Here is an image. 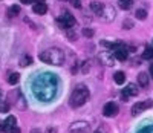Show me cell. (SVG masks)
Masks as SVG:
<instances>
[{
  "label": "cell",
  "instance_id": "cell-1",
  "mask_svg": "<svg viewBox=\"0 0 153 133\" xmlns=\"http://www.w3.org/2000/svg\"><path fill=\"white\" fill-rule=\"evenodd\" d=\"M32 90L42 101H49L54 98L57 87H55V84H51V81L48 78H37L34 81Z\"/></svg>",
  "mask_w": 153,
  "mask_h": 133
},
{
  "label": "cell",
  "instance_id": "cell-2",
  "mask_svg": "<svg viewBox=\"0 0 153 133\" xmlns=\"http://www.w3.org/2000/svg\"><path fill=\"white\" fill-rule=\"evenodd\" d=\"M38 58L45 63H48V64H54V66H61L65 63V54H63V51L58 49V48H51V49L40 52Z\"/></svg>",
  "mask_w": 153,
  "mask_h": 133
},
{
  "label": "cell",
  "instance_id": "cell-3",
  "mask_svg": "<svg viewBox=\"0 0 153 133\" xmlns=\"http://www.w3.org/2000/svg\"><path fill=\"white\" fill-rule=\"evenodd\" d=\"M89 95H91V94H89V89L84 84H78V86L74 89L72 95L69 98V106H71V107H74V109L81 107V106L89 100Z\"/></svg>",
  "mask_w": 153,
  "mask_h": 133
},
{
  "label": "cell",
  "instance_id": "cell-4",
  "mask_svg": "<svg viewBox=\"0 0 153 133\" xmlns=\"http://www.w3.org/2000/svg\"><path fill=\"white\" fill-rule=\"evenodd\" d=\"M57 23H58L60 28H65V29H71L74 25H76V22H75V19L71 12H65L63 17L57 19Z\"/></svg>",
  "mask_w": 153,
  "mask_h": 133
},
{
  "label": "cell",
  "instance_id": "cell-5",
  "mask_svg": "<svg viewBox=\"0 0 153 133\" xmlns=\"http://www.w3.org/2000/svg\"><path fill=\"white\" fill-rule=\"evenodd\" d=\"M91 130V126L86 121H75L69 126V132L71 133H87Z\"/></svg>",
  "mask_w": 153,
  "mask_h": 133
},
{
  "label": "cell",
  "instance_id": "cell-6",
  "mask_svg": "<svg viewBox=\"0 0 153 133\" xmlns=\"http://www.w3.org/2000/svg\"><path fill=\"white\" fill-rule=\"evenodd\" d=\"M149 107H153V101H152V100L136 103V104H133V107H132V115H133V116H136V115H139L141 112H144V110H146V109H149Z\"/></svg>",
  "mask_w": 153,
  "mask_h": 133
},
{
  "label": "cell",
  "instance_id": "cell-7",
  "mask_svg": "<svg viewBox=\"0 0 153 133\" xmlns=\"http://www.w3.org/2000/svg\"><path fill=\"white\" fill-rule=\"evenodd\" d=\"M118 110H120L118 109V104L110 101V103H107L104 107H103V115L107 116V118H112V116H117L118 115Z\"/></svg>",
  "mask_w": 153,
  "mask_h": 133
},
{
  "label": "cell",
  "instance_id": "cell-8",
  "mask_svg": "<svg viewBox=\"0 0 153 133\" xmlns=\"http://www.w3.org/2000/svg\"><path fill=\"white\" fill-rule=\"evenodd\" d=\"M98 58H100V61L103 63L104 66H113V60H117L115 58V55H112L110 52H107V51H104V52H100V55H98Z\"/></svg>",
  "mask_w": 153,
  "mask_h": 133
},
{
  "label": "cell",
  "instance_id": "cell-9",
  "mask_svg": "<svg viewBox=\"0 0 153 133\" xmlns=\"http://www.w3.org/2000/svg\"><path fill=\"white\" fill-rule=\"evenodd\" d=\"M138 95V89H136V86L135 84H129L124 90H123V101H127L130 97H136Z\"/></svg>",
  "mask_w": 153,
  "mask_h": 133
},
{
  "label": "cell",
  "instance_id": "cell-10",
  "mask_svg": "<svg viewBox=\"0 0 153 133\" xmlns=\"http://www.w3.org/2000/svg\"><path fill=\"white\" fill-rule=\"evenodd\" d=\"M101 17H103V20H106V22H112V20L115 19V9H113L112 6L106 5L104 9H103V14H101Z\"/></svg>",
  "mask_w": 153,
  "mask_h": 133
},
{
  "label": "cell",
  "instance_id": "cell-11",
  "mask_svg": "<svg viewBox=\"0 0 153 133\" xmlns=\"http://www.w3.org/2000/svg\"><path fill=\"white\" fill-rule=\"evenodd\" d=\"M32 11L35 12V14H38V16H45L46 12H48V6L45 3H34Z\"/></svg>",
  "mask_w": 153,
  "mask_h": 133
},
{
  "label": "cell",
  "instance_id": "cell-12",
  "mask_svg": "<svg viewBox=\"0 0 153 133\" xmlns=\"http://www.w3.org/2000/svg\"><path fill=\"white\" fill-rule=\"evenodd\" d=\"M115 58H117L118 61H126L127 60V49L124 46L117 49V51H115Z\"/></svg>",
  "mask_w": 153,
  "mask_h": 133
},
{
  "label": "cell",
  "instance_id": "cell-13",
  "mask_svg": "<svg viewBox=\"0 0 153 133\" xmlns=\"http://www.w3.org/2000/svg\"><path fill=\"white\" fill-rule=\"evenodd\" d=\"M104 6H106V5H103L101 2H91V9L95 12L97 16H101V14H103Z\"/></svg>",
  "mask_w": 153,
  "mask_h": 133
},
{
  "label": "cell",
  "instance_id": "cell-14",
  "mask_svg": "<svg viewBox=\"0 0 153 133\" xmlns=\"http://www.w3.org/2000/svg\"><path fill=\"white\" fill-rule=\"evenodd\" d=\"M138 84L143 87H147L149 86V74H144V72L139 74L138 75Z\"/></svg>",
  "mask_w": 153,
  "mask_h": 133
},
{
  "label": "cell",
  "instance_id": "cell-15",
  "mask_svg": "<svg viewBox=\"0 0 153 133\" xmlns=\"http://www.w3.org/2000/svg\"><path fill=\"white\" fill-rule=\"evenodd\" d=\"M113 80H115V83H117V84H124V81H126V74H124V72H121V71L115 72Z\"/></svg>",
  "mask_w": 153,
  "mask_h": 133
},
{
  "label": "cell",
  "instance_id": "cell-16",
  "mask_svg": "<svg viewBox=\"0 0 153 133\" xmlns=\"http://www.w3.org/2000/svg\"><path fill=\"white\" fill-rule=\"evenodd\" d=\"M19 80H20V75H19L17 72H11V74L8 75V83H9L11 86L17 84V83H19Z\"/></svg>",
  "mask_w": 153,
  "mask_h": 133
},
{
  "label": "cell",
  "instance_id": "cell-17",
  "mask_svg": "<svg viewBox=\"0 0 153 133\" xmlns=\"http://www.w3.org/2000/svg\"><path fill=\"white\" fill-rule=\"evenodd\" d=\"M22 68H26V66H31L32 64V58H31V55H22V58H20V63H19Z\"/></svg>",
  "mask_w": 153,
  "mask_h": 133
},
{
  "label": "cell",
  "instance_id": "cell-18",
  "mask_svg": "<svg viewBox=\"0 0 153 133\" xmlns=\"http://www.w3.org/2000/svg\"><path fill=\"white\" fill-rule=\"evenodd\" d=\"M19 12H20V6L14 5V6H11V8L8 9V17H17Z\"/></svg>",
  "mask_w": 153,
  "mask_h": 133
},
{
  "label": "cell",
  "instance_id": "cell-19",
  "mask_svg": "<svg viewBox=\"0 0 153 133\" xmlns=\"http://www.w3.org/2000/svg\"><path fill=\"white\" fill-rule=\"evenodd\" d=\"M120 8L121 9H130L132 5H133V0H120Z\"/></svg>",
  "mask_w": 153,
  "mask_h": 133
},
{
  "label": "cell",
  "instance_id": "cell-20",
  "mask_svg": "<svg viewBox=\"0 0 153 133\" xmlns=\"http://www.w3.org/2000/svg\"><path fill=\"white\" fill-rule=\"evenodd\" d=\"M135 16H136L138 20H146L147 19V12H146V9H136Z\"/></svg>",
  "mask_w": 153,
  "mask_h": 133
},
{
  "label": "cell",
  "instance_id": "cell-21",
  "mask_svg": "<svg viewBox=\"0 0 153 133\" xmlns=\"http://www.w3.org/2000/svg\"><path fill=\"white\" fill-rule=\"evenodd\" d=\"M143 58L146 60H153V48H147L143 54Z\"/></svg>",
  "mask_w": 153,
  "mask_h": 133
},
{
  "label": "cell",
  "instance_id": "cell-22",
  "mask_svg": "<svg viewBox=\"0 0 153 133\" xmlns=\"http://www.w3.org/2000/svg\"><path fill=\"white\" fill-rule=\"evenodd\" d=\"M94 34H95V31L91 29V28H84V29H83V35H84L86 38H92Z\"/></svg>",
  "mask_w": 153,
  "mask_h": 133
},
{
  "label": "cell",
  "instance_id": "cell-23",
  "mask_svg": "<svg viewBox=\"0 0 153 133\" xmlns=\"http://www.w3.org/2000/svg\"><path fill=\"white\" fill-rule=\"evenodd\" d=\"M16 123H17V118L16 116H8L6 118V124L12 129V127H16Z\"/></svg>",
  "mask_w": 153,
  "mask_h": 133
},
{
  "label": "cell",
  "instance_id": "cell-24",
  "mask_svg": "<svg viewBox=\"0 0 153 133\" xmlns=\"http://www.w3.org/2000/svg\"><path fill=\"white\" fill-rule=\"evenodd\" d=\"M8 110H9V103L0 101V112H2V113H6Z\"/></svg>",
  "mask_w": 153,
  "mask_h": 133
},
{
  "label": "cell",
  "instance_id": "cell-25",
  "mask_svg": "<svg viewBox=\"0 0 153 133\" xmlns=\"http://www.w3.org/2000/svg\"><path fill=\"white\" fill-rule=\"evenodd\" d=\"M132 28H133V22H132L130 19L124 20V23H123V29H132Z\"/></svg>",
  "mask_w": 153,
  "mask_h": 133
},
{
  "label": "cell",
  "instance_id": "cell-26",
  "mask_svg": "<svg viewBox=\"0 0 153 133\" xmlns=\"http://www.w3.org/2000/svg\"><path fill=\"white\" fill-rule=\"evenodd\" d=\"M0 132H11V127L6 124V121H0Z\"/></svg>",
  "mask_w": 153,
  "mask_h": 133
},
{
  "label": "cell",
  "instance_id": "cell-27",
  "mask_svg": "<svg viewBox=\"0 0 153 133\" xmlns=\"http://www.w3.org/2000/svg\"><path fill=\"white\" fill-rule=\"evenodd\" d=\"M68 38L71 40V42H75V40H76V34H75L74 31L68 29Z\"/></svg>",
  "mask_w": 153,
  "mask_h": 133
},
{
  "label": "cell",
  "instance_id": "cell-28",
  "mask_svg": "<svg viewBox=\"0 0 153 133\" xmlns=\"http://www.w3.org/2000/svg\"><path fill=\"white\" fill-rule=\"evenodd\" d=\"M89 69H91V63L86 61V63L83 64V68H81V72H83V74H87V72H89Z\"/></svg>",
  "mask_w": 153,
  "mask_h": 133
},
{
  "label": "cell",
  "instance_id": "cell-29",
  "mask_svg": "<svg viewBox=\"0 0 153 133\" xmlns=\"http://www.w3.org/2000/svg\"><path fill=\"white\" fill-rule=\"evenodd\" d=\"M95 133H109V132H107V129H106L104 126H100V127L95 130Z\"/></svg>",
  "mask_w": 153,
  "mask_h": 133
},
{
  "label": "cell",
  "instance_id": "cell-30",
  "mask_svg": "<svg viewBox=\"0 0 153 133\" xmlns=\"http://www.w3.org/2000/svg\"><path fill=\"white\" fill-rule=\"evenodd\" d=\"M71 3H72L75 8H81V2H80V0H71Z\"/></svg>",
  "mask_w": 153,
  "mask_h": 133
},
{
  "label": "cell",
  "instance_id": "cell-31",
  "mask_svg": "<svg viewBox=\"0 0 153 133\" xmlns=\"http://www.w3.org/2000/svg\"><path fill=\"white\" fill-rule=\"evenodd\" d=\"M46 133H57V129L55 127H48L46 129Z\"/></svg>",
  "mask_w": 153,
  "mask_h": 133
},
{
  "label": "cell",
  "instance_id": "cell-32",
  "mask_svg": "<svg viewBox=\"0 0 153 133\" xmlns=\"http://www.w3.org/2000/svg\"><path fill=\"white\" fill-rule=\"evenodd\" d=\"M9 133H22V132H20V129H19V127H12Z\"/></svg>",
  "mask_w": 153,
  "mask_h": 133
},
{
  "label": "cell",
  "instance_id": "cell-33",
  "mask_svg": "<svg viewBox=\"0 0 153 133\" xmlns=\"http://www.w3.org/2000/svg\"><path fill=\"white\" fill-rule=\"evenodd\" d=\"M149 72H150V77L153 78V64H150V69H149Z\"/></svg>",
  "mask_w": 153,
  "mask_h": 133
},
{
  "label": "cell",
  "instance_id": "cell-34",
  "mask_svg": "<svg viewBox=\"0 0 153 133\" xmlns=\"http://www.w3.org/2000/svg\"><path fill=\"white\" fill-rule=\"evenodd\" d=\"M20 2H22V3H25V5H29V3L32 2V0H20Z\"/></svg>",
  "mask_w": 153,
  "mask_h": 133
},
{
  "label": "cell",
  "instance_id": "cell-35",
  "mask_svg": "<svg viewBox=\"0 0 153 133\" xmlns=\"http://www.w3.org/2000/svg\"><path fill=\"white\" fill-rule=\"evenodd\" d=\"M31 133H42V132L38 130V129H32V130H31Z\"/></svg>",
  "mask_w": 153,
  "mask_h": 133
},
{
  "label": "cell",
  "instance_id": "cell-36",
  "mask_svg": "<svg viewBox=\"0 0 153 133\" xmlns=\"http://www.w3.org/2000/svg\"><path fill=\"white\" fill-rule=\"evenodd\" d=\"M37 3H43V0H37Z\"/></svg>",
  "mask_w": 153,
  "mask_h": 133
},
{
  "label": "cell",
  "instance_id": "cell-37",
  "mask_svg": "<svg viewBox=\"0 0 153 133\" xmlns=\"http://www.w3.org/2000/svg\"><path fill=\"white\" fill-rule=\"evenodd\" d=\"M0 97H2V92H0Z\"/></svg>",
  "mask_w": 153,
  "mask_h": 133
}]
</instances>
